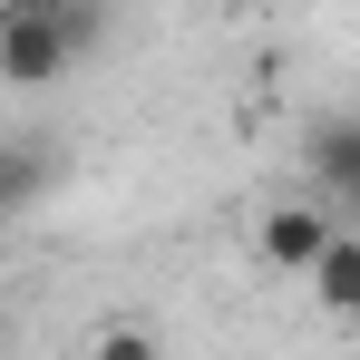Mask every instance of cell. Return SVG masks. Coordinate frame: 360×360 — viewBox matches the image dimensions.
<instances>
[{
  "mask_svg": "<svg viewBox=\"0 0 360 360\" xmlns=\"http://www.w3.org/2000/svg\"><path fill=\"white\" fill-rule=\"evenodd\" d=\"M98 39H108V0H10L0 10V78L49 88L78 59H98Z\"/></svg>",
  "mask_w": 360,
  "mask_h": 360,
  "instance_id": "cell-1",
  "label": "cell"
},
{
  "mask_svg": "<svg viewBox=\"0 0 360 360\" xmlns=\"http://www.w3.org/2000/svg\"><path fill=\"white\" fill-rule=\"evenodd\" d=\"M331 234H341L331 205H263V224H253V243H263L273 273H311V263L331 253Z\"/></svg>",
  "mask_w": 360,
  "mask_h": 360,
  "instance_id": "cell-2",
  "label": "cell"
},
{
  "mask_svg": "<svg viewBox=\"0 0 360 360\" xmlns=\"http://www.w3.org/2000/svg\"><path fill=\"white\" fill-rule=\"evenodd\" d=\"M302 166H311V185H321V195H351V185H360V117H311Z\"/></svg>",
  "mask_w": 360,
  "mask_h": 360,
  "instance_id": "cell-3",
  "label": "cell"
},
{
  "mask_svg": "<svg viewBox=\"0 0 360 360\" xmlns=\"http://www.w3.org/2000/svg\"><path fill=\"white\" fill-rule=\"evenodd\" d=\"M302 283H311V302H321L331 321H360V224H351V234H331V253H321Z\"/></svg>",
  "mask_w": 360,
  "mask_h": 360,
  "instance_id": "cell-4",
  "label": "cell"
},
{
  "mask_svg": "<svg viewBox=\"0 0 360 360\" xmlns=\"http://www.w3.org/2000/svg\"><path fill=\"white\" fill-rule=\"evenodd\" d=\"M39 185H49V156L20 136V146L0 156V214H30V205H39Z\"/></svg>",
  "mask_w": 360,
  "mask_h": 360,
  "instance_id": "cell-5",
  "label": "cell"
},
{
  "mask_svg": "<svg viewBox=\"0 0 360 360\" xmlns=\"http://www.w3.org/2000/svg\"><path fill=\"white\" fill-rule=\"evenodd\" d=\"M88 360H156V331L117 321V331H98V341H88Z\"/></svg>",
  "mask_w": 360,
  "mask_h": 360,
  "instance_id": "cell-6",
  "label": "cell"
},
{
  "mask_svg": "<svg viewBox=\"0 0 360 360\" xmlns=\"http://www.w3.org/2000/svg\"><path fill=\"white\" fill-rule=\"evenodd\" d=\"M331 205H341V214H351V224H360V185H351V195H331Z\"/></svg>",
  "mask_w": 360,
  "mask_h": 360,
  "instance_id": "cell-7",
  "label": "cell"
}]
</instances>
